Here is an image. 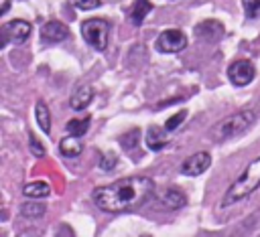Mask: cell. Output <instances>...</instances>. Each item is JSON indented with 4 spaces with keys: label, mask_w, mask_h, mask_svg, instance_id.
Segmentation results:
<instances>
[{
    "label": "cell",
    "mask_w": 260,
    "mask_h": 237,
    "mask_svg": "<svg viewBox=\"0 0 260 237\" xmlns=\"http://www.w3.org/2000/svg\"><path fill=\"white\" fill-rule=\"evenodd\" d=\"M45 211H47V207L43 203H37L35 199L20 205V215L22 217H28V219H39V217L45 215Z\"/></svg>",
    "instance_id": "obj_18"
},
{
    "label": "cell",
    "mask_w": 260,
    "mask_h": 237,
    "mask_svg": "<svg viewBox=\"0 0 260 237\" xmlns=\"http://www.w3.org/2000/svg\"><path fill=\"white\" fill-rule=\"evenodd\" d=\"M28 148H30V152L35 154V156H45V148H43V144L39 142V138L35 136V134H30L28 136Z\"/></svg>",
    "instance_id": "obj_24"
},
{
    "label": "cell",
    "mask_w": 260,
    "mask_h": 237,
    "mask_svg": "<svg viewBox=\"0 0 260 237\" xmlns=\"http://www.w3.org/2000/svg\"><path fill=\"white\" fill-rule=\"evenodd\" d=\"M22 194H24V196H28V199H45V196H49V194H51V186H49L47 182H43V180L28 182V184H24Z\"/></svg>",
    "instance_id": "obj_15"
},
{
    "label": "cell",
    "mask_w": 260,
    "mask_h": 237,
    "mask_svg": "<svg viewBox=\"0 0 260 237\" xmlns=\"http://www.w3.org/2000/svg\"><path fill=\"white\" fill-rule=\"evenodd\" d=\"M150 10H152V4H150L148 0H136L134 6H132V10H130V20H132L136 26H140L142 20H144V16H146Z\"/></svg>",
    "instance_id": "obj_16"
},
{
    "label": "cell",
    "mask_w": 260,
    "mask_h": 237,
    "mask_svg": "<svg viewBox=\"0 0 260 237\" xmlns=\"http://www.w3.org/2000/svg\"><path fill=\"white\" fill-rule=\"evenodd\" d=\"M77 10H93L102 6V0H69Z\"/></svg>",
    "instance_id": "obj_23"
},
{
    "label": "cell",
    "mask_w": 260,
    "mask_h": 237,
    "mask_svg": "<svg viewBox=\"0 0 260 237\" xmlns=\"http://www.w3.org/2000/svg\"><path fill=\"white\" fill-rule=\"evenodd\" d=\"M244 14L248 18H258L260 16V0H242Z\"/></svg>",
    "instance_id": "obj_20"
},
{
    "label": "cell",
    "mask_w": 260,
    "mask_h": 237,
    "mask_svg": "<svg viewBox=\"0 0 260 237\" xmlns=\"http://www.w3.org/2000/svg\"><path fill=\"white\" fill-rule=\"evenodd\" d=\"M89 128V115H85L83 120L81 117H73L67 122V132L69 134H75V136H83Z\"/></svg>",
    "instance_id": "obj_19"
},
{
    "label": "cell",
    "mask_w": 260,
    "mask_h": 237,
    "mask_svg": "<svg viewBox=\"0 0 260 237\" xmlns=\"http://www.w3.org/2000/svg\"><path fill=\"white\" fill-rule=\"evenodd\" d=\"M30 32H32L30 22L20 20V18L10 20V22L2 24V28H0V34H2L0 47L4 49L6 45H22V43H24V41L30 36Z\"/></svg>",
    "instance_id": "obj_5"
},
{
    "label": "cell",
    "mask_w": 260,
    "mask_h": 237,
    "mask_svg": "<svg viewBox=\"0 0 260 237\" xmlns=\"http://www.w3.org/2000/svg\"><path fill=\"white\" fill-rule=\"evenodd\" d=\"M209 166H211V156H209V152H195V154H191L189 158H185V160L181 162L179 172L185 174V176H199V174H203Z\"/></svg>",
    "instance_id": "obj_8"
},
{
    "label": "cell",
    "mask_w": 260,
    "mask_h": 237,
    "mask_svg": "<svg viewBox=\"0 0 260 237\" xmlns=\"http://www.w3.org/2000/svg\"><path fill=\"white\" fill-rule=\"evenodd\" d=\"M160 203L167 207V209H181L187 205V196L183 194L181 188L177 186H169L167 190H162L160 194Z\"/></svg>",
    "instance_id": "obj_13"
},
{
    "label": "cell",
    "mask_w": 260,
    "mask_h": 237,
    "mask_svg": "<svg viewBox=\"0 0 260 237\" xmlns=\"http://www.w3.org/2000/svg\"><path fill=\"white\" fill-rule=\"evenodd\" d=\"M91 99H93V89H91V85H79V87L71 93L69 105H71V109L81 111V109H85V107L91 103Z\"/></svg>",
    "instance_id": "obj_11"
},
{
    "label": "cell",
    "mask_w": 260,
    "mask_h": 237,
    "mask_svg": "<svg viewBox=\"0 0 260 237\" xmlns=\"http://www.w3.org/2000/svg\"><path fill=\"white\" fill-rule=\"evenodd\" d=\"M67 36H69V28L63 22H59V20H49V22H45L41 26V41L43 43L53 45V43L65 41Z\"/></svg>",
    "instance_id": "obj_9"
},
{
    "label": "cell",
    "mask_w": 260,
    "mask_h": 237,
    "mask_svg": "<svg viewBox=\"0 0 260 237\" xmlns=\"http://www.w3.org/2000/svg\"><path fill=\"white\" fill-rule=\"evenodd\" d=\"M167 128H158V126H150L148 130H146V136H144V144H146V148L148 150H152V152H158V150H162L165 146H167Z\"/></svg>",
    "instance_id": "obj_12"
},
{
    "label": "cell",
    "mask_w": 260,
    "mask_h": 237,
    "mask_svg": "<svg viewBox=\"0 0 260 237\" xmlns=\"http://www.w3.org/2000/svg\"><path fill=\"white\" fill-rule=\"evenodd\" d=\"M254 75H256V69L250 59H238L228 67V79L238 87L248 85L254 79Z\"/></svg>",
    "instance_id": "obj_7"
},
{
    "label": "cell",
    "mask_w": 260,
    "mask_h": 237,
    "mask_svg": "<svg viewBox=\"0 0 260 237\" xmlns=\"http://www.w3.org/2000/svg\"><path fill=\"white\" fill-rule=\"evenodd\" d=\"M154 47L160 53H179L187 47V36L179 28H167L156 36Z\"/></svg>",
    "instance_id": "obj_6"
},
{
    "label": "cell",
    "mask_w": 260,
    "mask_h": 237,
    "mask_svg": "<svg viewBox=\"0 0 260 237\" xmlns=\"http://www.w3.org/2000/svg\"><path fill=\"white\" fill-rule=\"evenodd\" d=\"M254 122H256V113H254V109H242V111H236V113H232V115L219 120V122L211 128L209 138H211V142L221 144V142H225V140H232V138L244 134Z\"/></svg>",
    "instance_id": "obj_3"
},
{
    "label": "cell",
    "mask_w": 260,
    "mask_h": 237,
    "mask_svg": "<svg viewBox=\"0 0 260 237\" xmlns=\"http://www.w3.org/2000/svg\"><path fill=\"white\" fill-rule=\"evenodd\" d=\"M185 117H187V111L185 109H181L179 113H175V115H171L167 122H165V128H167V132H173V130H177L183 122H185Z\"/></svg>",
    "instance_id": "obj_21"
},
{
    "label": "cell",
    "mask_w": 260,
    "mask_h": 237,
    "mask_svg": "<svg viewBox=\"0 0 260 237\" xmlns=\"http://www.w3.org/2000/svg\"><path fill=\"white\" fill-rule=\"evenodd\" d=\"M81 36L83 41L95 49V51H106L108 47V36H110V24L104 18H87L81 22Z\"/></svg>",
    "instance_id": "obj_4"
},
{
    "label": "cell",
    "mask_w": 260,
    "mask_h": 237,
    "mask_svg": "<svg viewBox=\"0 0 260 237\" xmlns=\"http://www.w3.org/2000/svg\"><path fill=\"white\" fill-rule=\"evenodd\" d=\"M35 117H37L39 128H41L45 134H51V111H49V107H47L43 101H37Z\"/></svg>",
    "instance_id": "obj_17"
},
{
    "label": "cell",
    "mask_w": 260,
    "mask_h": 237,
    "mask_svg": "<svg viewBox=\"0 0 260 237\" xmlns=\"http://www.w3.org/2000/svg\"><path fill=\"white\" fill-rule=\"evenodd\" d=\"M116 162H118V156L114 152H104L102 154V160H100V168L102 170H114L116 168Z\"/></svg>",
    "instance_id": "obj_22"
},
{
    "label": "cell",
    "mask_w": 260,
    "mask_h": 237,
    "mask_svg": "<svg viewBox=\"0 0 260 237\" xmlns=\"http://www.w3.org/2000/svg\"><path fill=\"white\" fill-rule=\"evenodd\" d=\"M154 190V182L146 176L120 178L112 184H104L91 190V201L100 211L106 213H126L140 207Z\"/></svg>",
    "instance_id": "obj_1"
},
{
    "label": "cell",
    "mask_w": 260,
    "mask_h": 237,
    "mask_svg": "<svg viewBox=\"0 0 260 237\" xmlns=\"http://www.w3.org/2000/svg\"><path fill=\"white\" fill-rule=\"evenodd\" d=\"M256 188H260V156L254 158L248 164V168L230 184V188L225 190V194L219 201V207L221 209L232 207V205L248 199Z\"/></svg>",
    "instance_id": "obj_2"
},
{
    "label": "cell",
    "mask_w": 260,
    "mask_h": 237,
    "mask_svg": "<svg viewBox=\"0 0 260 237\" xmlns=\"http://www.w3.org/2000/svg\"><path fill=\"white\" fill-rule=\"evenodd\" d=\"M83 150V142H81V136H75V134H69L67 138H63L59 142V152L67 158H75L79 156Z\"/></svg>",
    "instance_id": "obj_14"
},
{
    "label": "cell",
    "mask_w": 260,
    "mask_h": 237,
    "mask_svg": "<svg viewBox=\"0 0 260 237\" xmlns=\"http://www.w3.org/2000/svg\"><path fill=\"white\" fill-rule=\"evenodd\" d=\"M195 32H197L203 41L213 43V41H219V38L223 36V26H221L217 20H203V22H199V24L195 26Z\"/></svg>",
    "instance_id": "obj_10"
}]
</instances>
